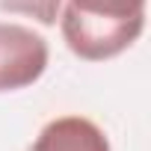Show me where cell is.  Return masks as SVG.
Here are the masks:
<instances>
[{"label": "cell", "instance_id": "cell-3", "mask_svg": "<svg viewBox=\"0 0 151 151\" xmlns=\"http://www.w3.org/2000/svg\"><path fill=\"white\" fill-rule=\"evenodd\" d=\"M27 151H110V139L92 119L59 116L39 130Z\"/></svg>", "mask_w": 151, "mask_h": 151}, {"label": "cell", "instance_id": "cell-2", "mask_svg": "<svg viewBox=\"0 0 151 151\" xmlns=\"http://www.w3.org/2000/svg\"><path fill=\"white\" fill-rule=\"evenodd\" d=\"M50 59L45 36L24 24L0 21V92H18L33 86Z\"/></svg>", "mask_w": 151, "mask_h": 151}, {"label": "cell", "instance_id": "cell-4", "mask_svg": "<svg viewBox=\"0 0 151 151\" xmlns=\"http://www.w3.org/2000/svg\"><path fill=\"white\" fill-rule=\"evenodd\" d=\"M59 9H62V0H0V12L27 15L42 27H53L59 18Z\"/></svg>", "mask_w": 151, "mask_h": 151}, {"label": "cell", "instance_id": "cell-1", "mask_svg": "<svg viewBox=\"0 0 151 151\" xmlns=\"http://www.w3.org/2000/svg\"><path fill=\"white\" fill-rule=\"evenodd\" d=\"M145 3L148 0H68L59 15L68 50L86 62L124 53L145 30Z\"/></svg>", "mask_w": 151, "mask_h": 151}]
</instances>
